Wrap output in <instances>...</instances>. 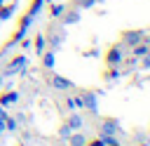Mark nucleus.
<instances>
[{
    "label": "nucleus",
    "instance_id": "1",
    "mask_svg": "<svg viewBox=\"0 0 150 146\" xmlns=\"http://www.w3.org/2000/svg\"><path fill=\"white\" fill-rule=\"evenodd\" d=\"M122 59H124V54H122V45H115V47H110V49L105 52V61H108V66H120Z\"/></svg>",
    "mask_w": 150,
    "mask_h": 146
},
{
    "label": "nucleus",
    "instance_id": "2",
    "mask_svg": "<svg viewBox=\"0 0 150 146\" xmlns=\"http://www.w3.org/2000/svg\"><path fill=\"white\" fill-rule=\"evenodd\" d=\"M80 99H82V108H87V111H91V113L98 111V99H96L94 92H82Z\"/></svg>",
    "mask_w": 150,
    "mask_h": 146
},
{
    "label": "nucleus",
    "instance_id": "3",
    "mask_svg": "<svg viewBox=\"0 0 150 146\" xmlns=\"http://www.w3.org/2000/svg\"><path fill=\"white\" fill-rule=\"evenodd\" d=\"M122 42H124V45H129V47H134V45L143 42V31H127V33L122 35Z\"/></svg>",
    "mask_w": 150,
    "mask_h": 146
},
{
    "label": "nucleus",
    "instance_id": "4",
    "mask_svg": "<svg viewBox=\"0 0 150 146\" xmlns=\"http://www.w3.org/2000/svg\"><path fill=\"white\" fill-rule=\"evenodd\" d=\"M26 64H28V61H26V57H23V54H19V57H14V59L9 61V66H7V71H5V73H16V71H23V68H26Z\"/></svg>",
    "mask_w": 150,
    "mask_h": 146
},
{
    "label": "nucleus",
    "instance_id": "5",
    "mask_svg": "<svg viewBox=\"0 0 150 146\" xmlns=\"http://www.w3.org/2000/svg\"><path fill=\"white\" fill-rule=\"evenodd\" d=\"M101 132H103V134H112V137H115V134L120 132V125H117V120H112V118H105V120H103V125H101Z\"/></svg>",
    "mask_w": 150,
    "mask_h": 146
},
{
    "label": "nucleus",
    "instance_id": "6",
    "mask_svg": "<svg viewBox=\"0 0 150 146\" xmlns=\"http://www.w3.org/2000/svg\"><path fill=\"white\" fill-rule=\"evenodd\" d=\"M52 85H54L56 89H61V92H66V89L73 87V82H70L68 78H63V75H54V78H52Z\"/></svg>",
    "mask_w": 150,
    "mask_h": 146
},
{
    "label": "nucleus",
    "instance_id": "7",
    "mask_svg": "<svg viewBox=\"0 0 150 146\" xmlns=\"http://www.w3.org/2000/svg\"><path fill=\"white\" fill-rule=\"evenodd\" d=\"M66 125L70 127V132H77V130H82L84 120H82V115H80V113H73V115L68 118V122H66Z\"/></svg>",
    "mask_w": 150,
    "mask_h": 146
},
{
    "label": "nucleus",
    "instance_id": "8",
    "mask_svg": "<svg viewBox=\"0 0 150 146\" xmlns=\"http://www.w3.org/2000/svg\"><path fill=\"white\" fill-rule=\"evenodd\" d=\"M54 64H56V52H54V49L42 52V66H45V68H54Z\"/></svg>",
    "mask_w": 150,
    "mask_h": 146
},
{
    "label": "nucleus",
    "instance_id": "9",
    "mask_svg": "<svg viewBox=\"0 0 150 146\" xmlns=\"http://www.w3.org/2000/svg\"><path fill=\"white\" fill-rule=\"evenodd\" d=\"M19 101V92H5L0 94V106H9V104H16Z\"/></svg>",
    "mask_w": 150,
    "mask_h": 146
},
{
    "label": "nucleus",
    "instance_id": "10",
    "mask_svg": "<svg viewBox=\"0 0 150 146\" xmlns=\"http://www.w3.org/2000/svg\"><path fill=\"white\" fill-rule=\"evenodd\" d=\"M68 144H70V146H87V139H84L80 132H70V137H68Z\"/></svg>",
    "mask_w": 150,
    "mask_h": 146
},
{
    "label": "nucleus",
    "instance_id": "11",
    "mask_svg": "<svg viewBox=\"0 0 150 146\" xmlns=\"http://www.w3.org/2000/svg\"><path fill=\"white\" fill-rule=\"evenodd\" d=\"M61 16H63V24H66V26L77 24V21H80V12H75V9H73V12H68V14H61Z\"/></svg>",
    "mask_w": 150,
    "mask_h": 146
},
{
    "label": "nucleus",
    "instance_id": "12",
    "mask_svg": "<svg viewBox=\"0 0 150 146\" xmlns=\"http://www.w3.org/2000/svg\"><path fill=\"white\" fill-rule=\"evenodd\" d=\"M148 52H150V47H148L145 42H138V45H134V57H138V59H141V57H145Z\"/></svg>",
    "mask_w": 150,
    "mask_h": 146
},
{
    "label": "nucleus",
    "instance_id": "13",
    "mask_svg": "<svg viewBox=\"0 0 150 146\" xmlns=\"http://www.w3.org/2000/svg\"><path fill=\"white\" fill-rule=\"evenodd\" d=\"M66 106H68L70 111H77V108H82V99H80V97H68V99H66Z\"/></svg>",
    "mask_w": 150,
    "mask_h": 146
},
{
    "label": "nucleus",
    "instance_id": "14",
    "mask_svg": "<svg viewBox=\"0 0 150 146\" xmlns=\"http://www.w3.org/2000/svg\"><path fill=\"white\" fill-rule=\"evenodd\" d=\"M33 45H35V52H38V54H42V52H45V38H42V35H35Z\"/></svg>",
    "mask_w": 150,
    "mask_h": 146
},
{
    "label": "nucleus",
    "instance_id": "15",
    "mask_svg": "<svg viewBox=\"0 0 150 146\" xmlns=\"http://www.w3.org/2000/svg\"><path fill=\"white\" fill-rule=\"evenodd\" d=\"M98 0H75V7H80V9H89V7H94Z\"/></svg>",
    "mask_w": 150,
    "mask_h": 146
},
{
    "label": "nucleus",
    "instance_id": "16",
    "mask_svg": "<svg viewBox=\"0 0 150 146\" xmlns=\"http://www.w3.org/2000/svg\"><path fill=\"white\" fill-rule=\"evenodd\" d=\"M63 12H66V7H63V5H52V16H54V19H59Z\"/></svg>",
    "mask_w": 150,
    "mask_h": 146
},
{
    "label": "nucleus",
    "instance_id": "17",
    "mask_svg": "<svg viewBox=\"0 0 150 146\" xmlns=\"http://www.w3.org/2000/svg\"><path fill=\"white\" fill-rule=\"evenodd\" d=\"M12 12H14V7H2V5H0V19H9Z\"/></svg>",
    "mask_w": 150,
    "mask_h": 146
},
{
    "label": "nucleus",
    "instance_id": "18",
    "mask_svg": "<svg viewBox=\"0 0 150 146\" xmlns=\"http://www.w3.org/2000/svg\"><path fill=\"white\" fill-rule=\"evenodd\" d=\"M117 75H120V71H117V66H110V71L105 73V78H108V80H115Z\"/></svg>",
    "mask_w": 150,
    "mask_h": 146
},
{
    "label": "nucleus",
    "instance_id": "19",
    "mask_svg": "<svg viewBox=\"0 0 150 146\" xmlns=\"http://www.w3.org/2000/svg\"><path fill=\"white\" fill-rule=\"evenodd\" d=\"M5 130H16V120L14 118H5Z\"/></svg>",
    "mask_w": 150,
    "mask_h": 146
},
{
    "label": "nucleus",
    "instance_id": "20",
    "mask_svg": "<svg viewBox=\"0 0 150 146\" xmlns=\"http://www.w3.org/2000/svg\"><path fill=\"white\" fill-rule=\"evenodd\" d=\"M141 59H143V61H141V66H143V68H150V52H148L145 57H141Z\"/></svg>",
    "mask_w": 150,
    "mask_h": 146
},
{
    "label": "nucleus",
    "instance_id": "21",
    "mask_svg": "<svg viewBox=\"0 0 150 146\" xmlns=\"http://www.w3.org/2000/svg\"><path fill=\"white\" fill-rule=\"evenodd\" d=\"M59 134H61V137H70V127H68V125H63V127L59 130Z\"/></svg>",
    "mask_w": 150,
    "mask_h": 146
},
{
    "label": "nucleus",
    "instance_id": "22",
    "mask_svg": "<svg viewBox=\"0 0 150 146\" xmlns=\"http://www.w3.org/2000/svg\"><path fill=\"white\" fill-rule=\"evenodd\" d=\"M87 146H105V144H103V139H94V141H89Z\"/></svg>",
    "mask_w": 150,
    "mask_h": 146
},
{
    "label": "nucleus",
    "instance_id": "23",
    "mask_svg": "<svg viewBox=\"0 0 150 146\" xmlns=\"http://www.w3.org/2000/svg\"><path fill=\"white\" fill-rule=\"evenodd\" d=\"M2 132H5V125H0V134H2Z\"/></svg>",
    "mask_w": 150,
    "mask_h": 146
},
{
    "label": "nucleus",
    "instance_id": "24",
    "mask_svg": "<svg viewBox=\"0 0 150 146\" xmlns=\"http://www.w3.org/2000/svg\"><path fill=\"white\" fill-rule=\"evenodd\" d=\"M141 146H150V144H141Z\"/></svg>",
    "mask_w": 150,
    "mask_h": 146
},
{
    "label": "nucleus",
    "instance_id": "25",
    "mask_svg": "<svg viewBox=\"0 0 150 146\" xmlns=\"http://www.w3.org/2000/svg\"><path fill=\"white\" fill-rule=\"evenodd\" d=\"M0 85H2V75H0Z\"/></svg>",
    "mask_w": 150,
    "mask_h": 146
},
{
    "label": "nucleus",
    "instance_id": "26",
    "mask_svg": "<svg viewBox=\"0 0 150 146\" xmlns=\"http://www.w3.org/2000/svg\"><path fill=\"white\" fill-rule=\"evenodd\" d=\"M0 5H2V0H0Z\"/></svg>",
    "mask_w": 150,
    "mask_h": 146
}]
</instances>
